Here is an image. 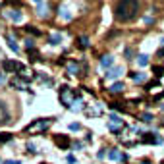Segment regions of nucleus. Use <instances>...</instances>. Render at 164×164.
<instances>
[{
  "instance_id": "1",
  "label": "nucleus",
  "mask_w": 164,
  "mask_h": 164,
  "mask_svg": "<svg viewBox=\"0 0 164 164\" xmlns=\"http://www.w3.org/2000/svg\"><path fill=\"white\" fill-rule=\"evenodd\" d=\"M139 12V2H118L116 6V18L120 22H129Z\"/></svg>"
},
{
  "instance_id": "2",
  "label": "nucleus",
  "mask_w": 164,
  "mask_h": 164,
  "mask_svg": "<svg viewBox=\"0 0 164 164\" xmlns=\"http://www.w3.org/2000/svg\"><path fill=\"white\" fill-rule=\"evenodd\" d=\"M60 100H62V104H64V106L72 108V104L77 102V93L72 91L70 87H62V89H60Z\"/></svg>"
},
{
  "instance_id": "3",
  "label": "nucleus",
  "mask_w": 164,
  "mask_h": 164,
  "mask_svg": "<svg viewBox=\"0 0 164 164\" xmlns=\"http://www.w3.org/2000/svg\"><path fill=\"white\" fill-rule=\"evenodd\" d=\"M50 124H52L50 118H46V120H35L33 124H29L27 128H25V133H39V131H45Z\"/></svg>"
},
{
  "instance_id": "4",
  "label": "nucleus",
  "mask_w": 164,
  "mask_h": 164,
  "mask_svg": "<svg viewBox=\"0 0 164 164\" xmlns=\"http://www.w3.org/2000/svg\"><path fill=\"white\" fill-rule=\"evenodd\" d=\"M27 83H29V77H27V75H15V77H12L10 85H12L14 89L23 91V89H27Z\"/></svg>"
},
{
  "instance_id": "5",
  "label": "nucleus",
  "mask_w": 164,
  "mask_h": 164,
  "mask_svg": "<svg viewBox=\"0 0 164 164\" xmlns=\"http://www.w3.org/2000/svg\"><path fill=\"white\" fill-rule=\"evenodd\" d=\"M2 70H4V72H15V70L23 72L25 68H23V64H19V62H14V60H4V62H2Z\"/></svg>"
},
{
  "instance_id": "6",
  "label": "nucleus",
  "mask_w": 164,
  "mask_h": 164,
  "mask_svg": "<svg viewBox=\"0 0 164 164\" xmlns=\"http://www.w3.org/2000/svg\"><path fill=\"white\" fill-rule=\"evenodd\" d=\"M120 126H124V120H120L116 114H110V122H108V129L110 131H118Z\"/></svg>"
},
{
  "instance_id": "7",
  "label": "nucleus",
  "mask_w": 164,
  "mask_h": 164,
  "mask_svg": "<svg viewBox=\"0 0 164 164\" xmlns=\"http://www.w3.org/2000/svg\"><path fill=\"white\" fill-rule=\"evenodd\" d=\"M10 122V110L4 102H0V124H8Z\"/></svg>"
},
{
  "instance_id": "8",
  "label": "nucleus",
  "mask_w": 164,
  "mask_h": 164,
  "mask_svg": "<svg viewBox=\"0 0 164 164\" xmlns=\"http://www.w3.org/2000/svg\"><path fill=\"white\" fill-rule=\"evenodd\" d=\"M54 143L58 147H62V149H68V147H70V139H68L66 135H54Z\"/></svg>"
},
{
  "instance_id": "9",
  "label": "nucleus",
  "mask_w": 164,
  "mask_h": 164,
  "mask_svg": "<svg viewBox=\"0 0 164 164\" xmlns=\"http://www.w3.org/2000/svg\"><path fill=\"white\" fill-rule=\"evenodd\" d=\"M108 158H110V160H128V156L122 155L118 149H110L108 151Z\"/></svg>"
},
{
  "instance_id": "10",
  "label": "nucleus",
  "mask_w": 164,
  "mask_h": 164,
  "mask_svg": "<svg viewBox=\"0 0 164 164\" xmlns=\"http://www.w3.org/2000/svg\"><path fill=\"white\" fill-rule=\"evenodd\" d=\"M141 141L143 143H155V145H156V143H160V137H158L156 133H145L141 137Z\"/></svg>"
},
{
  "instance_id": "11",
  "label": "nucleus",
  "mask_w": 164,
  "mask_h": 164,
  "mask_svg": "<svg viewBox=\"0 0 164 164\" xmlns=\"http://www.w3.org/2000/svg\"><path fill=\"white\" fill-rule=\"evenodd\" d=\"M122 73H124V68H112V70H108L106 77L108 79H116V77H120Z\"/></svg>"
},
{
  "instance_id": "12",
  "label": "nucleus",
  "mask_w": 164,
  "mask_h": 164,
  "mask_svg": "<svg viewBox=\"0 0 164 164\" xmlns=\"http://www.w3.org/2000/svg\"><path fill=\"white\" fill-rule=\"evenodd\" d=\"M4 15H8L10 19H14V22H22V14H19L18 10H8V12H4Z\"/></svg>"
},
{
  "instance_id": "13",
  "label": "nucleus",
  "mask_w": 164,
  "mask_h": 164,
  "mask_svg": "<svg viewBox=\"0 0 164 164\" xmlns=\"http://www.w3.org/2000/svg\"><path fill=\"white\" fill-rule=\"evenodd\" d=\"M112 64H114V58L112 56H102V58H100V66H102V68H110Z\"/></svg>"
},
{
  "instance_id": "14",
  "label": "nucleus",
  "mask_w": 164,
  "mask_h": 164,
  "mask_svg": "<svg viewBox=\"0 0 164 164\" xmlns=\"http://www.w3.org/2000/svg\"><path fill=\"white\" fill-rule=\"evenodd\" d=\"M68 73H70V75H77L79 73V66L75 64V62H72V64L68 66Z\"/></svg>"
},
{
  "instance_id": "15",
  "label": "nucleus",
  "mask_w": 164,
  "mask_h": 164,
  "mask_svg": "<svg viewBox=\"0 0 164 164\" xmlns=\"http://www.w3.org/2000/svg\"><path fill=\"white\" fill-rule=\"evenodd\" d=\"M120 91H124V83H114L110 87V93H120Z\"/></svg>"
},
{
  "instance_id": "16",
  "label": "nucleus",
  "mask_w": 164,
  "mask_h": 164,
  "mask_svg": "<svg viewBox=\"0 0 164 164\" xmlns=\"http://www.w3.org/2000/svg\"><path fill=\"white\" fill-rule=\"evenodd\" d=\"M8 46H10V49H12V50H15V52L19 50V46H18V43H15V41H14V37H8Z\"/></svg>"
},
{
  "instance_id": "17",
  "label": "nucleus",
  "mask_w": 164,
  "mask_h": 164,
  "mask_svg": "<svg viewBox=\"0 0 164 164\" xmlns=\"http://www.w3.org/2000/svg\"><path fill=\"white\" fill-rule=\"evenodd\" d=\"M131 77H133V81H137V83H143V81L147 79V75H145V73H133Z\"/></svg>"
},
{
  "instance_id": "18",
  "label": "nucleus",
  "mask_w": 164,
  "mask_h": 164,
  "mask_svg": "<svg viewBox=\"0 0 164 164\" xmlns=\"http://www.w3.org/2000/svg\"><path fill=\"white\" fill-rule=\"evenodd\" d=\"M137 62H139V66H147V64H149V56L141 54L139 58H137Z\"/></svg>"
},
{
  "instance_id": "19",
  "label": "nucleus",
  "mask_w": 164,
  "mask_h": 164,
  "mask_svg": "<svg viewBox=\"0 0 164 164\" xmlns=\"http://www.w3.org/2000/svg\"><path fill=\"white\" fill-rule=\"evenodd\" d=\"M12 141V133H0V143H8Z\"/></svg>"
},
{
  "instance_id": "20",
  "label": "nucleus",
  "mask_w": 164,
  "mask_h": 164,
  "mask_svg": "<svg viewBox=\"0 0 164 164\" xmlns=\"http://www.w3.org/2000/svg\"><path fill=\"white\" fill-rule=\"evenodd\" d=\"M79 45H81V49H87V46H89V37L83 35L81 39H79Z\"/></svg>"
},
{
  "instance_id": "21",
  "label": "nucleus",
  "mask_w": 164,
  "mask_h": 164,
  "mask_svg": "<svg viewBox=\"0 0 164 164\" xmlns=\"http://www.w3.org/2000/svg\"><path fill=\"white\" fill-rule=\"evenodd\" d=\"M152 72H155V75H156V77H162L164 68H162V66H155V70H152Z\"/></svg>"
},
{
  "instance_id": "22",
  "label": "nucleus",
  "mask_w": 164,
  "mask_h": 164,
  "mask_svg": "<svg viewBox=\"0 0 164 164\" xmlns=\"http://www.w3.org/2000/svg\"><path fill=\"white\" fill-rule=\"evenodd\" d=\"M60 41H62V35H58V33L50 37V43H52V45H58V43H60Z\"/></svg>"
},
{
  "instance_id": "23",
  "label": "nucleus",
  "mask_w": 164,
  "mask_h": 164,
  "mask_svg": "<svg viewBox=\"0 0 164 164\" xmlns=\"http://www.w3.org/2000/svg\"><path fill=\"white\" fill-rule=\"evenodd\" d=\"M27 33H33V35H37V37H39V35H41V31H39V29H35V27H31V25H29V27H27Z\"/></svg>"
},
{
  "instance_id": "24",
  "label": "nucleus",
  "mask_w": 164,
  "mask_h": 164,
  "mask_svg": "<svg viewBox=\"0 0 164 164\" xmlns=\"http://www.w3.org/2000/svg\"><path fill=\"white\" fill-rule=\"evenodd\" d=\"M141 120H143V122H151V120H152V116H151L149 112H145V114H141Z\"/></svg>"
},
{
  "instance_id": "25",
  "label": "nucleus",
  "mask_w": 164,
  "mask_h": 164,
  "mask_svg": "<svg viewBox=\"0 0 164 164\" xmlns=\"http://www.w3.org/2000/svg\"><path fill=\"white\" fill-rule=\"evenodd\" d=\"M25 46H27V49H33V46H35L33 39H27V41H25Z\"/></svg>"
},
{
  "instance_id": "26",
  "label": "nucleus",
  "mask_w": 164,
  "mask_h": 164,
  "mask_svg": "<svg viewBox=\"0 0 164 164\" xmlns=\"http://www.w3.org/2000/svg\"><path fill=\"white\" fill-rule=\"evenodd\" d=\"M79 128H81L79 124H70V129H72V131H79Z\"/></svg>"
},
{
  "instance_id": "27",
  "label": "nucleus",
  "mask_w": 164,
  "mask_h": 164,
  "mask_svg": "<svg viewBox=\"0 0 164 164\" xmlns=\"http://www.w3.org/2000/svg\"><path fill=\"white\" fill-rule=\"evenodd\" d=\"M4 164H22L19 160H4Z\"/></svg>"
},
{
  "instance_id": "28",
  "label": "nucleus",
  "mask_w": 164,
  "mask_h": 164,
  "mask_svg": "<svg viewBox=\"0 0 164 164\" xmlns=\"http://www.w3.org/2000/svg\"><path fill=\"white\" fill-rule=\"evenodd\" d=\"M27 149H29V152H35V145H33V143H29Z\"/></svg>"
},
{
  "instance_id": "29",
  "label": "nucleus",
  "mask_w": 164,
  "mask_h": 164,
  "mask_svg": "<svg viewBox=\"0 0 164 164\" xmlns=\"http://www.w3.org/2000/svg\"><path fill=\"white\" fill-rule=\"evenodd\" d=\"M4 81H6V77H4V73H0V85H2Z\"/></svg>"
},
{
  "instance_id": "30",
  "label": "nucleus",
  "mask_w": 164,
  "mask_h": 164,
  "mask_svg": "<svg viewBox=\"0 0 164 164\" xmlns=\"http://www.w3.org/2000/svg\"><path fill=\"white\" fill-rule=\"evenodd\" d=\"M141 164H149V162H147V160H143V162H141Z\"/></svg>"
},
{
  "instance_id": "31",
  "label": "nucleus",
  "mask_w": 164,
  "mask_h": 164,
  "mask_svg": "<svg viewBox=\"0 0 164 164\" xmlns=\"http://www.w3.org/2000/svg\"><path fill=\"white\" fill-rule=\"evenodd\" d=\"M162 126H164V120H162Z\"/></svg>"
},
{
  "instance_id": "32",
  "label": "nucleus",
  "mask_w": 164,
  "mask_h": 164,
  "mask_svg": "<svg viewBox=\"0 0 164 164\" xmlns=\"http://www.w3.org/2000/svg\"><path fill=\"white\" fill-rule=\"evenodd\" d=\"M0 6H2V2H0Z\"/></svg>"
}]
</instances>
